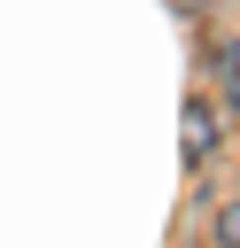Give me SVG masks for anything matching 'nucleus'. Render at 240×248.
Segmentation results:
<instances>
[{
    "label": "nucleus",
    "mask_w": 240,
    "mask_h": 248,
    "mask_svg": "<svg viewBox=\"0 0 240 248\" xmlns=\"http://www.w3.org/2000/svg\"><path fill=\"white\" fill-rule=\"evenodd\" d=\"M209 147H217V116L194 101V108H186V155H209Z\"/></svg>",
    "instance_id": "nucleus-1"
},
{
    "label": "nucleus",
    "mask_w": 240,
    "mask_h": 248,
    "mask_svg": "<svg viewBox=\"0 0 240 248\" xmlns=\"http://www.w3.org/2000/svg\"><path fill=\"white\" fill-rule=\"evenodd\" d=\"M217 78H225V108H240V46H217Z\"/></svg>",
    "instance_id": "nucleus-2"
},
{
    "label": "nucleus",
    "mask_w": 240,
    "mask_h": 248,
    "mask_svg": "<svg viewBox=\"0 0 240 248\" xmlns=\"http://www.w3.org/2000/svg\"><path fill=\"white\" fill-rule=\"evenodd\" d=\"M217 248H240V202L217 209Z\"/></svg>",
    "instance_id": "nucleus-3"
},
{
    "label": "nucleus",
    "mask_w": 240,
    "mask_h": 248,
    "mask_svg": "<svg viewBox=\"0 0 240 248\" xmlns=\"http://www.w3.org/2000/svg\"><path fill=\"white\" fill-rule=\"evenodd\" d=\"M194 8H201V0H194Z\"/></svg>",
    "instance_id": "nucleus-4"
}]
</instances>
